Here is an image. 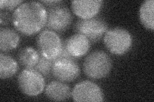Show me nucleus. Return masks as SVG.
<instances>
[{"mask_svg":"<svg viewBox=\"0 0 154 102\" xmlns=\"http://www.w3.org/2000/svg\"><path fill=\"white\" fill-rule=\"evenodd\" d=\"M101 0H77L71 2V10L80 19H89L96 17L103 7Z\"/></svg>","mask_w":154,"mask_h":102,"instance_id":"9d476101","label":"nucleus"},{"mask_svg":"<svg viewBox=\"0 0 154 102\" xmlns=\"http://www.w3.org/2000/svg\"><path fill=\"white\" fill-rule=\"evenodd\" d=\"M48 12L39 1H26L19 5L12 14V24L16 31L30 36L36 35L45 28Z\"/></svg>","mask_w":154,"mask_h":102,"instance_id":"f257e3e1","label":"nucleus"},{"mask_svg":"<svg viewBox=\"0 0 154 102\" xmlns=\"http://www.w3.org/2000/svg\"><path fill=\"white\" fill-rule=\"evenodd\" d=\"M54 62V60H47L41 56L39 60L34 68L40 72L45 77H50L52 75Z\"/></svg>","mask_w":154,"mask_h":102,"instance_id":"f3484780","label":"nucleus"},{"mask_svg":"<svg viewBox=\"0 0 154 102\" xmlns=\"http://www.w3.org/2000/svg\"><path fill=\"white\" fill-rule=\"evenodd\" d=\"M60 58H71V59H74V58L69 54V52H67L66 47V40L63 39H62V48L60 52V54L58 56L57 59H60Z\"/></svg>","mask_w":154,"mask_h":102,"instance_id":"aec40b11","label":"nucleus"},{"mask_svg":"<svg viewBox=\"0 0 154 102\" xmlns=\"http://www.w3.org/2000/svg\"><path fill=\"white\" fill-rule=\"evenodd\" d=\"M48 19L46 30L54 31L57 34H62L70 28L73 22L71 11L64 4L46 8Z\"/></svg>","mask_w":154,"mask_h":102,"instance_id":"39448f33","label":"nucleus"},{"mask_svg":"<svg viewBox=\"0 0 154 102\" xmlns=\"http://www.w3.org/2000/svg\"><path fill=\"white\" fill-rule=\"evenodd\" d=\"M38 51L31 47L22 48L18 52L17 61L25 68H33L37 65L40 58Z\"/></svg>","mask_w":154,"mask_h":102,"instance_id":"4468645a","label":"nucleus"},{"mask_svg":"<svg viewBox=\"0 0 154 102\" xmlns=\"http://www.w3.org/2000/svg\"><path fill=\"white\" fill-rule=\"evenodd\" d=\"M112 68L111 58L103 51H94L86 56L83 71L89 78L98 80L109 75Z\"/></svg>","mask_w":154,"mask_h":102,"instance_id":"f03ea898","label":"nucleus"},{"mask_svg":"<svg viewBox=\"0 0 154 102\" xmlns=\"http://www.w3.org/2000/svg\"><path fill=\"white\" fill-rule=\"evenodd\" d=\"M46 8H50L52 7H55L59 5V4H63L64 3V1H60V0H51V1H40Z\"/></svg>","mask_w":154,"mask_h":102,"instance_id":"412c9836","label":"nucleus"},{"mask_svg":"<svg viewBox=\"0 0 154 102\" xmlns=\"http://www.w3.org/2000/svg\"><path fill=\"white\" fill-rule=\"evenodd\" d=\"M23 3V0H1L0 8L2 10L12 12Z\"/></svg>","mask_w":154,"mask_h":102,"instance_id":"a211bd4d","label":"nucleus"},{"mask_svg":"<svg viewBox=\"0 0 154 102\" xmlns=\"http://www.w3.org/2000/svg\"><path fill=\"white\" fill-rule=\"evenodd\" d=\"M139 19L144 28L154 30V1L146 0L142 3L139 8Z\"/></svg>","mask_w":154,"mask_h":102,"instance_id":"dca6fc26","label":"nucleus"},{"mask_svg":"<svg viewBox=\"0 0 154 102\" xmlns=\"http://www.w3.org/2000/svg\"><path fill=\"white\" fill-rule=\"evenodd\" d=\"M17 84L21 93L28 96H37L46 87L45 77L33 68H25L17 77Z\"/></svg>","mask_w":154,"mask_h":102,"instance_id":"20e7f679","label":"nucleus"},{"mask_svg":"<svg viewBox=\"0 0 154 102\" xmlns=\"http://www.w3.org/2000/svg\"><path fill=\"white\" fill-rule=\"evenodd\" d=\"M37 51L40 55L47 60H55L62 48V39L59 34L45 30L40 32L37 38Z\"/></svg>","mask_w":154,"mask_h":102,"instance_id":"0eeeda50","label":"nucleus"},{"mask_svg":"<svg viewBox=\"0 0 154 102\" xmlns=\"http://www.w3.org/2000/svg\"><path fill=\"white\" fill-rule=\"evenodd\" d=\"M108 30V24L102 17H95L89 19H79L74 25L75 33L87 37L91 43H97L102 40Z\"/></svg>","mask_w":154,"mask_h":102,"instance_id":"423d86ee","label":"nucleus"},{"mask_svg":"<svg viewBox=\"0 0 154 102\" xmlns=\"http://www.w3.org/2000/svg\"><path fill=\"white\" fill-rule=\"evenodd\" d=\"M65 40L67 52L75 60L86 55L91 48L89 40L80 34L76 33Z\"/></svg>","mask_w":154,"mask_h":102,"instance_id":"9b49d317","label":"nucleus"},{"mask_svg":"<svg viewBox=\"0 0 154 102\" xmlns=\"http://www.w3.org/2000/svg\"><path fill=\"white\" fill-rule=\"evenodd\" d=\"M104 44L112 54L122 56L132 48V36L126 29L116 27L109 29L103 36Z\"/></svg>","mask_w":154,"mask_h":102,"instance_id":"7ed1b4c3","label":"nucleus"},{"mask_svg":"<svg viewBox=\"0 0 154 102\" xmlns=\"http://www.w3.org/2000/svg\"><path fill=\"white\" fill-rule=\"evenodd\" d=\"M19 70L17 61L12 56L1 52L0 54V78L11 79L15 75Z\"/></svg>","mask_w":154,"mask_h":102,"instance_id":"2eb2a0df","label":"nucleus"},{"mask_svg":"<svg viewBox=\"0 0 154 102\" xmlns=\"http://www.w3.org/2000/svg\"><path fill=\"white\" fill-rule=\"evenodd\" d=\"M45 95L48 99L54 101L69 100L72 97V91L69 85L60 80L48 83L45 87Z\"/></svg>","mask_w":154,"mask_h":102,"instance_id":"f8f14e48","label":"nucleus"},{"mask_svg":"<svg viewBox=\"0 0 154 102\" xmlns=\"http://www.w3.org/2000/svg\"><path fill=\"white\" fill-rule=\"evenodd\" d=\"M20 36L18 33L12 28H0V50L2 52H8L18 47Z\"/></svg>","mask_w":154,"mask_h":102,"instance_id":"ddd939ff","label":"nucleus"},{"mask_svg":"<svg viewBox=\"0 0 154 102\" xmlns=\"http://www.w3.org/2000/svg\"><path fill=\"white\" fill-rule=\"evenodd\" d=\"M81 74L80 67L76 60L60 58L54 60L52 75L57 80L71 82L79 78Z\"/></svg>","mask_w":154,"mask_h":102,"instance_id":"1a4fd4ad","label":"nucleus"},{"mask_svg":"<svg viewBox=\"0 0 154 102\" xmlns=\"http://www.w3.org/2000/svg\"><path fill=\"white\" fill-rule=\"evenodd\" d=\"M72 98L76 102H102L104 101V94L98 84L90 80H84L73 87Z\"/></svg>","mask_w":154,"mask_h":102,"instance_id":"6e6552de","label":"nucleus"},{"mask_svg":"<svg viewBox=\"0 0 154 102\" xmlns=\"http://www.w3.org/2000/svg\"><path fill=\"white\" fill-rule=\"evenodd\" d=\"M12 22V16L10 13V12L3 11L1 10L0 12V24L2 26H7Z\"/></svg>","mask_w":154,"mask_h":102,"instance_id":"6ab92c4d","label":"nucleus"}]
</instances>
